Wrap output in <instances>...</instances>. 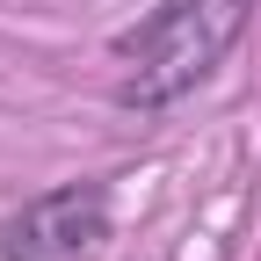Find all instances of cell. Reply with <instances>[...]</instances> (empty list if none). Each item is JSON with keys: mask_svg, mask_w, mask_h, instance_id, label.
Instances as JSON below:
<instances>
[{"mask_svg": "<svg viewBox=\"0 0 261 261\" xmlns=\"http://www.w3.org/2000/svg\"><path fill=\"white\" fill-rule=\"evenodd\" d=\"M254 15V0H167L152 22H138L130 37H116L123 58V102L130 109H167L189 87H203L218 73V58L240 44V29Z\"/></svg>", "mask_w": 261, "mask_h": 261, "instance_id": "cell-1", "label": "cell"}, {"mask_svg": "<svg viewBox=\"0 0 261 261\" xmlns=\"http://www.w3.org/2000/svg\"><path fill=\"white\" fill-rule=\"evenodd\" d=\"M109 240V196L94 181L51 189L0 225V261H94Z\"/></svg>", "mask_w": 261, "mask_h": 261, "instance_id": "cell-2", "label": "cell"}]
</instances>
